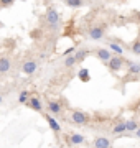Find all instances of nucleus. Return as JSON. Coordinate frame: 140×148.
I'll return each instance as SVG.
<instances>
[{
	"label": "nucleus",
	"instance_id": "1",
	"mask_svg": "<svg viewBox=\"0 0 140 148\" xmlns=\"http://www.w3.org/2000/svg\"><path fill=\"white\" fill-rule=\"evenodd\" d=\"M45 21H46V27L51 30V32H56L59 28V23H61V16H59V12L54 8V7L49 5L45 12Z\"/></svg>",
	"mask_w": 140,
	"mask_h": 148
},
{
	"label": "nucleus",
	"instance_id": "2",
	"mask_svg": "<svg viewBox=\"0 0 140 148\" xmlns=\"http://www.w3.org/2000/svg\"><path fill=\"white\" fill-rule=\"evenodd\" d=\"M89 122H91V117H89V114H86V112L79 110V109H74V110L71 112V123L79 125V127H84Z\"/></svg>",
	"mask_w": 140,
	"mask_h": 148
},
{
	"label": "nucleus",
	"instance_id": "3",
	"mask_svg": "<svg viewBox=\"0 0 140 148\" xmlns=\"http://www.w3.org/2000/svg\"><path fill=\"white\" fill-rule=\"evenodd\" d=\"M87 36L91 38L92 41H101L106 38V27L104 25H94L87 30Z\"/></svg>",
	"mask_w": 140,
	"mask_h": 148
},
{
	"label": "nucleus",
	"instance_id": "4",
	"mask_svg": "<svg viewBox=\"0 0 140 148\" xmlns=\"http://www.w3.org/2000/svg\"><path fill=\"white\" fill-rule=\"evenodd\" d=\"M125 63H127V61H125L122 56H117V54H114L112 59H110V61L107 63V68H109V71H110V73H120V71L124 69Z\"/></svg>",
	"mask_w": 140,
	"mask_h": 148
},
{
	"label": "nucleus",
	"instance_id": "5",
	"mask_svg": "<svg viewBox=\"0 0 140 148\" xmlns=\"http://www.w3.org/2000/svg\"><path fill=\"white\" fill-rule=\"evenodd\" d=\"M66 142L71 147H79V145H84L86 143V137L79 132H73V133H68L66 135Z\"/></svg>",
	"mask_w": 140,
	"mask_h": 148
},
{
	"label": "nucleus",
	"instance_id": "6",
	"mask_svg": "<svg viewBox=\"0 0 140 148\" xmlns=\"http://www.w3.org/2000/svg\"><path fill=\"white\" fill-rule=\"evenodd\" d=\"M20 71H22L23 74H27V76H33V74L38 71V61H35V59H27V61L22 64Z\"/></svg>",
	"mask_w": 140,
	"mask_h": 148
},
{
	"label": "nucleus",
	"instance_id": "7",
	"mask_svg": "<svg viewBox=\"0 0 140 148\" xmlns=\"http://www.w3.org/2000/svg\"><path fill=\"white\" fill-rule=\"evenodd\" d=\"M46 107H48V114H51V115H59L63 112V104L58 99H49Z\"/></svg>",
	"mask_w": 140,
	"mask_h": 148
},
{
	"label": "nucleus",
	"instance_id": "8",
	"mask_svg": "<svg viewBox=\"0 0 140 148\" xmlns=\"http://www.w3.org/2000/svg\"><path fill=\"white\" fill-rule=\"evenodd\" d=\"M27 106L30 107L32 110L38 112V114H41V112H43V104H41V101H40V97H38V95H33V94L30 95Z\"/></svg>",
	"mask_w": 140,
	"mask_h": 148
},
{
	"label": "nucleus",
	"instance_id": "9",
	"mask_svg": "<svg viewBox=\"0 0 140 148\" xmlns=\"http://www.w3.org/2000/svg\"><path fill=\"white\" fill-rule=\"evenodd\" d=\"M94 53H96V56L99 58V61H102L104 64H107L109 61L112 59V56H114V54L109 51V48H97Z\"/></svg>",
	"mask_w": 140,
	"mask_h": 148
},
{
	"label": "nucleus",
	"instance_id": "10",
	"mask_svg": "<svg viewBox=\"0 0 140 148\" xmlns=\"http://www.w3.org/2000/svg\"><path fill=\"white\" fill-rule=\"evenodd\" d=\"M45 120H46V123H48V127L51 128V132L61 133V125H59V122L56 120L51 114H45Z\"/></svg>",
	"mask_w": 140,
	"mask_h": 148
},
{
	"label": "nucleus",
	"instance_id": "11",
	"mask_svg": "<svg viewBox=\"0 0 140 148\" xmlns=\"http://www.w3.org/2000/svg\"><path fill=\"white\" fill-rule=\"evenodd\" d=\"M92 148H112V143L107 137H96L92 142Z\"/></svg>",
	"mask_w": 140,
	"mask_h": 148
},
{
	"label": "nucleus",
	"instance_id": "12",
	"mask_svg": "<svg viewBox=\"0 0 140 148\" xmlns=\"http://www.w3.org/2000/svg\"><path fill=\"white\" fill-rule=\"evenodd\" d=\"M127 73L134 77H140V63L139 61H127Z\"/></svg>",
	"mask_w": 140,
	"mask_h": 148
},
{
	"label": "nucleus",
	"instance_id": "13",
	"mask_svg": "<svg viewBox=\"0 0 140 148\" xmlns=\"http://www.w3.org/2000/svg\"><path fill=\"white\" fill-rule=\"evenodd\" d=\"M10 69H12L10 56H2V58H0V74H7Z\"/></svg>",
	"mask_w": 140,
	"mask_h": 148
},
{
	"label": "nucleus",
	"instance_id": "14",
	"mask_svg": "<svg viewBox=\"0 0 140 148\" xmlns=\"http://www.w3.org/2000/svg\"><path fill=\"white\" fill-rule=\"evenodd\" d=\"M107 48H109V51H110L112 54H117V56H122V54H124V46H120L119 43L112 41V40L107 43Z\"/></svg>",
	"mask_w": 140,
	"mask_h": 148
},
{
	"label": "nucleus",
	"instance_id": "15",
	"mask_svg": "<svg viewBox=\"0 0 140 148\" xmlns=\"http://www.w3.org/2000/svg\"><path fill=\"white\" fill-rule=\"evenodd\" d=\"M122 133H127V128H125V120L117 122L112 127V135H122Z\"/></svg>",
	"mask_w": 140,
	"mask_h": 148
},
{
	"label": "nucleus",
	"instance_id": "16",
	"mask_svg": "<svg viewBox=\"0 0 140 148\" xmlns=\"http://www.w3.org/2000/svg\"><path fill=\"white\" fill-rule=\"evenodd\" d=\"M78 79L81 81V82H89L91 81V74H89V69L86 68H81L78 71Z\"/></svg>",
	"mask_w": 140,
	"mask_h": 148
},
{
	"label": "nucleus",
	"instance_id": "17",
	"mask_svg": "<svg viewBox=\"0 0 140 148\" xmlns=\"http://www.w3.org/2000/svg\"><path fill=\"white\" fill-rule=\"evenodd\" d=\"M139 122L135 120V119H129V120H125V128H127V133H134L137 128H139Z\"/></svg>",
	"mask_w": 140,
	"mask_h": 148
},
{
	"label": "nucleus",
	"instance_id": "18",
	"mask_svg": "<svg viewBox=\"0 0 140 148\" xmlns=\"http://www.w3.org/2000/svg\"><path fill=\"white\" fill-rule=\"evenodd\" d=\"M89 53H91V51H89L87 48H81V49H78V51L74 53L76 59H78V63H81V61H84V59H86L87 56H89Z\"/></svg>",
	"mask_w": 140,
	"mask_h": 148
},
{
	"label": "nucleus",
	"instance_id": "19",
	"mask_svg": "<svg viewBox=\"0 0 140 148\" xmlns=\"http://www.w3.org/2000/svg\"><path fill=\"white\" fill-rule=\"evenodd\" d=\"M63 64H65V68L71 69V68H74L76 64H78V59H76L74 54H69V56H65V61H63Z\"/></svg>",
	"mask_w": 140,
	"mask_h": 148
},
{
	"label": "nucleus",
	"instance_id": "20",
	"mask_svg": "<svg viewBox=\"0 0 140 148\" xmlns=\"http://www.w3.org/2000/svg\"><path fill=\"white\" fill-rule=\"evenodd\" d=\"M66 7H69V8H81V7H84V0H65Z\"/></svg>",
	"mask_w": 140,
	"mask_h": 148
},
{
	"label": "nucleus",
	"instance_id": "21",
	"mask_svg": "<svg viewBox=\"0 0 140 148\" xmlns=\"http://www.w3.org/2000/svg\"><path fill=\"white\" fill-rule=\"evenodd\" d=\"M30 92L28 90H22L20 94H18V104H25L27 106V102H28V99H30Z\"/></svg>",
	"mask_w": 140,
	"mask_h": 148
},
{
	"label": "nucleus",
	"instance_id": "22",
	"mask_svg": "<svg viewBox=\"0 0 140 148\" xmlns=\"http://www.w3.org/2000/svg\"><path fill=\"white\" fill-rule=\"evenodd\" d=\"M130 51H132L135 56H140V40H137L135 43H132V46H130Z\"/></svg>",
	"mask_w": 140,
	"mask_h": 148
},
{
	"label": "nucleus",
	"instance_id": "23",
	"mask_svg": "<svg viewBox=\"0 0 140 148\" xmlns=\"http://www.w3.org/2000/svg\"><path fill=\"white\" fill-rule=\"evenodd\" d=\"M16 0H0V8H5V7H12Z\"/></svg>",
	"mask_w": 140,
	"mask_h": 148
},
{
	"label": "nucleus",
	"instance_id": "24",
	"mask_svg": "<svg viewBox=\"0 0 140 148\" xmlns=\"http://www.w3.org/2000/svg\"><path fill=\"white\" fill-rule=\"evenodd\" d=\"M134 137H137V138L140 140V127H139V128H137V130L134 132Z\"/></svg>",
	"mask_w": 140,
	"mask_h": 148
},
{
	"label": "nucleus",
	"instance_id": "25",
	"mask_svg": "<svg viewBox=\"0 0 140 148\" xmlns=\"http://www.w3.org/2000/svg\"><path fill=\"white\" fill-rule=\"evenodd\" d=\"M48 58V54L46 53H40V59H46Z\"/></svg>",
	"mask_w": 140,
	"mask_h": 148
},
{
	"label": "nucleus",
	"instance_id": "26",
	"mask_svg": "<svg viewBox=\"0 0 140 148\" xmlns=\"http://www.w3.org/2000/svg\"><path fill=\"white\" fill-rule=\"evenodd\" d=\"M2 102H3V97H2V94H0V104H2Z\"/></svg>",
	"mask_w": 140,
	"mask_h": 148
},
{
	"label": "nucleus",
	"instance_id": "27",
	"mask_svg": "<svg viewBox=\"0 0 140 148\" xmlns=\"http://www.w3.org/2000/svg\"><path fill=\"white\" fill-rule=\"evenodd\" d=\"M54 148H58V147H54Z\"/></svg>",
	"mask_w": 140,
	"mask_h": 148
}]
</instances>
